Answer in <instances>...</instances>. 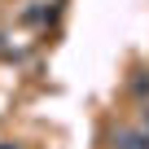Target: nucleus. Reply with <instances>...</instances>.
Returning a JSON list of instances; mask_svg holds the SVG:
<instances>
[{
    "instance_id": "nucleus-1",
    "label": "nucleus",
    "mask_w": 149,
    "mask_h": 149,
    "mask_svg": "<svg viewBox=\"0 0 149 149\" xmlns=\"http://www.w3.org/2000/svg\"><path fill=\"white\" fill-rule=\"evenodd\" d=\"M114 145H118V149H149V136H145L140 127H127V132H118Z\"/></svg>"
}]
</instances>
